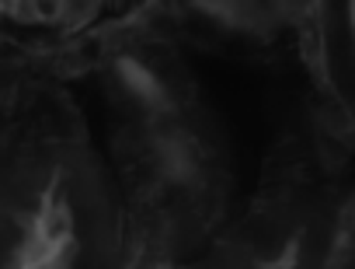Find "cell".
<instances>
[{
    "label": "cell",
    "instance_id": "3957f363",
    "mask_svg": "<svg viewBox=\"0 0 355 269\" xmlns=\"http://www.w3.org/2000/svg\"><path fill=\"white\" fill-rule=\"evenodd\" d=\"M174 4H185L192 22H209L220 32L251 39L279 35L303 15L313 22V0H174Z\"/></svg>",
    "mask_w": 355,
    "mask_h": 269
},
{
    "label": "cell",
    "instance_id": "7a4b0ae2",
    "mask_svg": "<svg viewBox=\"0 0 355 269\" xmlns=\"http://www.w3.org/2000/svg\"><path fill=\"white\" fill-rule=\"evenodd\" d=\"M313 32L331 98L355 126V0H313Z\"/></svg>",
    "mask_w": 355,
    "mask_h": 269
},
{
    "label": "cell",
    "instance_id": "277c9868",
    "mask_svg": "<svg viewBox=\"0 0 355 269\" xmlns=\"http://www.w3.org/2000/svg\"><path fill=\"white\" fill-rule=\"evenodd\" d=\"M345 259L355 262V189L345 199V206H338V224H334V245H331V262Z\"/></svg>",
    "mask_w": 355,
    "mask_h": 269
},
{
    "label": "cell",
    "instance_id": "6da1fadb",
    "mask_svg": "<svg viewBox=\"0 0 355 269\" xmlns=\"http://www.w3.org/2000/svg\"><path fill=\"white\" fill-rule=\"evenodd\" d=\"M174 4V0H167ZM160 0H4V35L39 60H98L136 39Z\"/></svg>",
    "mask_w": 355,
    "mask_h": 269
}]
</instances>
